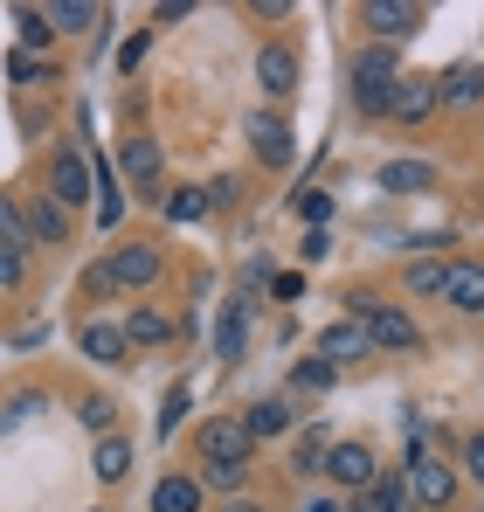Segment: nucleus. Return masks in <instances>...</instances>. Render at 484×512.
Returning a JSON list of instances; mask_svg holds the SVG:
<instances>
[{"label": "nucleus", "mask_w": 484, "mask_h": 512, "mask_svg": "<svg viewBox=\"0 0 484 512\" xmlns=\"http://www.w3.org/2000/svg\"><path fill=\"white\" fill-rule=\"evenodd\" d=\"M346 319H360V326H367L374 353H415V346H422L415 312H408V305H381L374 291H353V298H346Z\"/></svg>", "instance_id": "nucleus-1"}, {"label": "nucleus", "mask_w": 484, "mask_h": 512, "mask_svg": "<svg viewBox=\"0 0 484 512\" xmlns=\"http://www.w3.org/2000/svg\"><path fill=\"white\" fill-rule=\"evenodd\" d=\"M312 360H325V367H353V360H374V340H367L360 319H332V326H319V340H312Z\"/></svg>", "instance_id": "nucleus-11"}, {"label": "nucleus", "mask_w": 484, "mask_h": 512, "mask_svg": "<svg viewBox=\"0 0 484 512\" xmlns=\"http://www.w3.org/2000/svg\"><path fill=\"white\" fill-rule=\"evenodd\" d=\"M194 450H201V464H256V436L242 429V409H229V416H201Z\"/></svg>", "instance_id": "nucleus-6"}, {"label": "nucleus", "mask_w": 484, "mask_h": 512, "mask_svg": "<svg viewBox=\"0 0 484 512\" xmlns=\"http://www.w3.org/2000/svg\"><path fill=\"white\" fill-rule=\"evenodd\" d=\"M83 298H118V284H111V270H104V256L83 270Z\"/></svg>", "instance_id": "nucleus-39"}, {"label": "nucleus", "mask_w": 484, "mask_h": 512, "mask_svg": "<svg viewBox=\"0 0 484 512\" xmlns=\"http://www.w3.org/2000/svg\"><path fill=\"white\" fill-rule=\"evenodd\" d=\"M339 381V367H325V360H298L291 367V395H325Z\"/></svg>", "instance_id": "nucleus-35"}, {"label": "nucleus", "mask_w": 484, "mask_h": 512, "mask_svg": "<svg viewBox=\"0 0 484 512\" xmlns=\"http://www.w3.org/2000/svg\"><path fill=\"white\" fill-rule=\"evenodd\" d=\"M443 104H436V77H422V70H402L395 77V90H388V125H402V132H415V125H429Z\"/></svg>", "instance_id": "nucleus-7"}, {"label": "nucleus", "mask_w": 484, "mask_h": 512, "mask_svg": "<svg viewBox=\"0 0 484 512\" xmlns=\"http://www.w3.org/2000/svg\"><path fill=\"white\" fill-rule=\"evenodd\" d=\"M42 14H49L56 35H97V28H104V7H90V0H56V7H42Z\"/></svg>", "instance_id": "nucleus-28"}, {"label": "nucleus", "mask_w": 484, "mask_h": 512, "mask_svg": "<svg viewBox=\"0 0 484 512\" xmlns=\"http://www.w3.org/2000/svg\"><path fill=\"white\" fill-rule=\"evenodd\" d=\"M187 409H194V388H187V381H173V388H166V402H160V436H173V429L187 423Z\"/></svg>", "instance_id": "nucleus-37"}, {"label": "nucleus", "mask_w": 484, "mask_h": 512, "mask_svg": "<svg viewBox=\"0 0 484 512\" xmlns=\"http://www.w3.org/2000/svg\"><path fill=\"white\" fill-rule=\"evenodd\" d=\"M298 512H339V499H305Z\"/></svg>", "instance_id": "nucleus-48"}, {"label": "nucleus", "mask_w": 484, "mask_h": 512, "mask_svg": "<svg viewBox=\"0 0 484 512\" xmlns=\"http://www.w3.org/2000/svg\"><path fill=\"white\" fill-rule=\"evenodd\" d=\"M160 208H166V222H173V229H187V222H201V215H208V194H201V187H166Z\"/></svg>", "instance_id": "nucleus-31"}, {"label": "nucleus", "mask_w": 484, "mask_h": 512, "mask_svg": "<svg viewBox=\"0 0 484 512\" xmlns=\"http://www.w3.org/2000/svg\"><path fill=\"white\" fill-rule=\"evenodd\" d=\"M291 215H298V222H305V229H325V222H332V194H325V187H312V180H305V187H298V194H291Z\"/></svg>", "instance_id": "nucleus-33"}, {"label": "nucleus", "mask_w": 484, "mask_h": 512, "mask_svg": "<svg viewBox=\"0 0 484 512\" xmlns=\"http://www.w3.org/2000/svg\"><path fill=\"white\" fill-rule=\"evenodd\" d=\"M104 270H111L118 291H153L166 256H160V243H118V250H104Z\"/></svg>", "instance_id": "nucleus-9"}, {"label": "nucleus", "mask_w": 484, "mask_h": 512, "mask_svg": "<svg viewBox=\"0 0 484 512\" xmlns=\"http://www.w3.org/2000/svg\"><path fill=\"white\" fill-rule=\"evenodd\" d=\"M270 298H277V305L305 298V277H298V270H277V277H270Z\"/></svg>", "instance_id": "nucleus-41"}, {"label": "nucleus", "mask_w": 484, "mask_h": 512, "mask_svg": "<svg viewBox=\"0 0 484 512\" xmlns=\"http://www.w3.org/2000/svg\"><path fill=\"white\" fill-rule=\"evenodd\" d=\"M146 56H153V28L125 35V49H118V70H125V77H139V70H146Z\"/></svg>", "instance_id": "nucleus-38"}, {"label": "nucleus", "mask_w": 484, "mask_h": 512, "mask_svg": "<svg viewBox=\"0 0 484 512\" xmlns=\"http://www.w3.org/2000/svg\"><path fill=\"white\" fill-rule=\"evenodd\" d=\"M21 215H28V243H42V250H63L70 243V208H56L49 194H28Z\"/></svg>", "instance_id": "nucleus-15"}, {"label": "nucleus", "mask_w": 484, "mask_h": 512, "mask_svg": "<svg viewBox=\"0 0 484 512\" xmlns=\"http://www.w3.org/2000/svg\"><path fill=\"white\" fill-rule=\"evenodd\" d=\"M118 333H125V346H166L173 340V319H166L160 305H132V312L118 319Z\"/></svg>", "instance_id": "nucleus-23"}, {"label": "nucleus", "mask_w": 484, "mask_h": 512, "mask_svg": "<svg viewBox=\"0 0 484 512\" xmlns=\"http://www.w3.org/2000/svg\"><path fill=\"white\" fill-rule=\"evenodd\" d=\"M298 256H305V263H325V256H332V236H325V229H305V236H298Z\"/></svg>", "instance_id": "nucleus-42"}, {"label": "nucleus", "mask_w": 484, "mask_h": 512, "mask_svg": "<svg viewBox=\"0 0 484 512\" xmlns=\"http://www.w3.org/2000/svg\"><path fill=\"white\" fill-rule=\"evenodd\" d=\"M90 471H97L104 485H125V478H132V436H97Z\"/></svg>", "instance_id": "nucleus-26"}, {"label": "nucleus", "mask_w": 484, "mask_h": 512, "mask_svg": "<svg viewBox=\"0 0 484 512\" xmlns=\"http://www.w3.org/2000/svg\"><path fill=\"white\" fill-rule=\"evenodd\" d=\"M353 21H360L381 49H395V42H408V35H422L429 7H422V0H360V7H353Z\"/></svg>", "instance_id": "nucleus-5"}, {"label": "nucleus", "mask_w": 484, "mask_h": 512, "mask_svg": "<svg viewBox=\"0 0 484 512\" xmlns=\"http://www.w3.org/2000/svg\"><path fill=\"white\" fill-rule=\"evenodd\" d=\"M443 277H450V256H408L402 263V298H415V305L443 298Z\"/></svg>", "instance_id": "nucleus-20"}, {"label": "nucleus", "mask_w": 484, "mask_h": 512, "mask_svg": "<svg viewBox=\"0 0 484 512\" xmlns=\"http://www.w3.org/2000/svg\"><path fill=\"white\" fill-rule=\"evenodd\" d=\"M201 506H208V492H201L194 471H166L153 485V512H201Z\"/></svg>", "instance_id": "nucleus-22"}, {"label": "nucleus", "mask_w": 484, "mask_h": 512, "mask_svg": "<svg viewBox=\"0 0 484 512\" xmlns=\"http://www.w3.org/2000/svg\"><path fill=\"white\" fill-rule=\"evenodd\" d=\"M374 187L381 194H429L436 187V167L429 160H388V167L374 173Z\"/></svg>", "instance_id": "nucleus-24"}, {"label": "nucleus", "mask_w": 484, "mask_h": 512, "mask_svg": "<svg viewBox=\"0 0 484 512\" xmlns=\"http://www.w3.org/2000/svg\"><path fill=\"white\" fill-rule=\"evenodd\" d=\"M28 409L42 416V395H7V416H0V429H14L21 416H28Z\"/></svg>", "instance_id": "nucleus-44"}, {"label": "nucleus", "mask_w": 484, "mask_h": 512, "mask_svg": "<svg viewBox=\"0 0 484 512\" xmlns=\"http://www.w3.org/2000/svg\"><path fill=\"white\" fill-rule=\"evenodd\" d=\"M325 450H332V436H325L319 423L291 429V471H298V478H319V471H325Z\"/></svg>", "instance_id": "nucleus-27"}, {"label": "nucleus", "mask_w": 484, "mask_h": 512, "mask_svg": "<svg viewBox=\"0 0 484 512\" xmlns=\"http://www.w3.org/2000/svg\"><path fill=\"white\" fill-rule=\"evenodd\" d=\"M77 346H83V360H97V367H125V360H132V346H125V333H118L111 319H83Z\"/></svg>", "instance_id": "nucleus-17"}, {"label": "nucleus", "mask_w": 484, "mask_h": 512, "mask_svg": "<svg viewBox=\"0 0 484 512\" xmlns=\"http://www.w3.org/2000/svg\"><path fill=\"white\" fill-rule=\"evenodd\" d=\"M118 167H125V187L139 194V201H160V173H166V146L160 139H146V132H132L125 146H118Z\"/></svg>", "instance_id": "nucleus-8"}, {"label": "nucleus", "mask_w": 484, "mask_h": 512, "mask_svg": "<svg viewBox=\"0 0 484 512\" xmlns=\"http://www.w3.org/2000/svg\"><path fill=\"white\" fill-rule=\"evenodd\" d=\"M249 471H256V464H194L201 492H222V499H236V492H249Z\"/></svg>", "instance_id": "nucleus-30"}, {"label": "nucleus", "mask_w": 484, "mask_h": 512, "mask_svg": "<svg viewBox=\"0 0 484 512\" xmlns=\"http://www.w3.org/2000/svg\"><path fill=\"white\" fill-rule=\"evenodd\" d=\"M42 194H49V201H56V208H70V215H77V208H90V194H97V173H90V146H56V153H49V180H42Z\"/></svg>", "instance_id": "nucleus-3"}, {"label": "nucleus", "mask_w": 484, "mask_h": 512, "mask_svg": "<svg viewBox=\"0 0 484 512\" xmlns=\"http://www.w3.org/2000/svg\"><path fill=\"white\" fill-rule=\"evenodd\" d=\"M28 277V256H14V250H0V291H14Z\"/></svg>", "instance_id": "nucleus-45"}, {"label": "nucleus", "mask_w": 484, "mask_h": 512, "mask_svg": "<svg viewBox=\"0 0 484 512\" xmlns=\"http://www.w3.org/2000/svg\"><path fill=\"white\" fill-rule=\"evenodd\" d=\"M249 153H256V167H291L298 160V139H291V125L277 111H256L249 118Z\"/></svg>", "instance_id": "nucleus-14"}, {"label": "nucleus", "mask_w": 484, "mask_h": 512, "mask_svg": "<svg viewBox=\"0 0 484 512\" xmlns=\"http://www.w3.org/2000/svg\"><path fill=\"white\" fill-rule=\"evenodd\" d=\"M7 84H56V63H49V56L14 49V56H7Z\"/></svg>", "instance_id": "nucleus-34"}, {"label": "nucleus", "mask_w": 484, "mask_h": 512, "mask_svg": "<svg viewBox=\"0 0 484 512\" xmlns=\"http://www.w3.org/2000/svg\"><path fill=\"white\" fill-rule=\"evenodd\" d=\"M464 478H478V485H484V429H478V436H464Z\"/></svg>", "instance_id": "nucleus-43"}, {"label": "nucleus", "mask_w": 484, "mask_h": 512, "mask_svg": "<svg viewBox=\"0 0 484 512\" xmlns=\"http://www.w3.org/2000/svg\"><path fill=\"white\" fill-rule=\"evenodd\" d=\"M90 173H97V208H90V222L111 236V229L125 222V187H118V173H111V160H104V153H90Z\"/></svg>", "instance_id": "nucleus-19"}, {"label": "nucleus", "mask_w": 484, "mask_h": 512, "mask_svg": "<svg viewBox=\"0 0 484 512\" xmlns=\"http://www.w3.org/2000/svg\"><path fill=\"white\" fill-rule=\"evenodd\" d=\"M478 97H484V63H457L436 77V104H450V111H471Z\"/></svg>", "instance_id": "nucleus-21"}, {"label": "nucleus", "mask_w": 484, "mask_h": 512, "mask_svg": "<svg viewBox=\"0 0 484 512\" xmlns=\"http://www.w3.org/2000/svg\"><path fill=\"white\" fill-rule=\"evenodd\" d=\"M256 90H263L270 104H284V97L298 90V49H291V42H263V49H256Z\"/></svg>", "instance_id": "nucleus-13"}, {"label": "nucleus", "mask_w": 484, "mask_h": 512, "mask_svg": "<svg viewBox=\"0 0 484 512\" xmlns=\"http://www.w3.org/2000/svg\"><path fill=\"white\" fill-rule=\"evenodd\" d=\"M395 77H402V56H395V49H381V42H367V49L353 56V111H360V118H381Z\"/></svg>", "instance_id": "nucleus-2"}, {"label": "nucleus", "mask_w": 484, "mask_h": 512, "mask_svg": "<svg viewBox=\"0 0 484 512\" xmlns=\"http://www.w3.org/2000/svg\"><path fill=\"white\" fill-rule=\"evenodd\" d=\"M0 250H14V256L35 250V243H28V215H21V201H14V194H0Z\"/></svg>", "instance_id": "nucleus-32"}, {"label": "nucleus", "mask_w": 484, "mask_h": 512, "mask_svg": "<svg viewBox=\"0 0 484 512\" xmlns=\"http://www.w3.org/2000/svg\"><path fill=\"white\" fill-rule=\"evenodd\" d=\"M339 512H408V492H402V478H395V471H381L367 492H353Z\"/></svg>", "instance_id": "nucleus-25"}, {"label": "nucleus", "mask_w": 484, "mask_h": 512, "mask_svg": "<svg viewBox=\"0 0 484 512\" xmlns=\"http://www.w3.org/2000/svg\"><path fill=\"white\" fill-rule=\"evenodd\" d=\"M249 312H256V305L236 291V298L222 305V319H215V360H222V367H236L242 353H249Z\"/></svg>", "instance_id": "nucleus-16"}, {"label": "nucleus", "mask_w": 484, "mask_h": 512, "mask_svg": "<svg viewBox=\"0 0 484 512\" xmlns=\"http://www.w3.org/2000/svg\"><path fill=\"white\" fill-rule=\"evenodd\" d=\"M402 492H408V506H422V512H450V499H457V471H450L443 457H429V443H408Z\"/></svg>", "instance_id": "nucleus-4"}, {"label": "nucleus", "mask_w": 484, "mask_h": 512, "mask_svg": "<svg viewBox=\"0 0 484 512\" xmlns=\"http://www.w3.org/2000/svg\"><path fill=\"white\" fill-rule=\"evenodd\" d=\"M443 305L484 319V256H450V277H443Z\"/></svg>", "instance_id": "nucleus-12"}, {"label": "nucleus", "mask_w": 484, "mask_h": 512, "mask_svg": "<svg viewBox=\"0 0 484 512\" xmlns=\"http://www.w3.org/2000/svg\"><path fill=\"white\" fill-rule=\"evenodd\" d=\"M256 21H291V0H263V7H249Z\"/></svg>", "instance_id": "nucleus-47"}, {"label": "nucleus", "mask_w": 484, "mask_h": 512, "mask_svg": "<svg viewBox=\"0 0 484 512\" xmlns=\"http://www.w3.org/2000/svg\"><path fill=\"white\" fill-rule=\"evenodd\" d=\"M215 512H270V506H263L256 492H236V499H222V506H215Z\"/></svg>", "instance_id": "nucleus-46"}, {"label": "nucleus", "mask_w": 484, "mask_h": 512, "mask_svg": "<svg viewBox=\"0 0 484 512\" xmlns=\"http://www.w3.org/2000/svg\"><path fill=\"white\" fill-rule=\"evenodd\" d=\"M242 429H249L256 443L291 436V429H298V416H291V395H263V402H249V409H242Z\"/></svg>", "instance_id": "nucleus-18"}, {"label": "nucleus", "mask_w": 484, "mask_h": 512, "mask_svg": "<svg viewBox=\"0 0 484 512\" xmlns=\"http://www.w3.org/2000/svg\"><path fill=\"white\" fill-rule=\"evenodd\" d=\"M77 423L90 429V436H111V423H118V402H111V395H83V402H77Z\"/></svg>", "instance_id": "nucleus-36"}, {"label": "nucleus", "mask_w": 484, "mask_h": 512, "mask_svg": "<svg viewBox=\"0 0 484 512\" xmlns=\"http://www.w3.org/2000/svg\"><path fill=\"white\" fill-rule=\"evenodd\" d=\"M236 201H242V180H236V173L208 180V208H236Z\"/></svg>", "instance_id": "nucleus-40"}, {"label": "nucleus", "mask_w": 484, "mask_h": 512, "mask_svg": "<svg viewBox=\"0 0 484 512\" xmlns=\"http://www.w3.org/2000/svg\"><path fill=\"white\" fill-rule=\"evenodd\" d=\"M332 485H346V492H367L374 478H381V457H374V443H360V436H346V443H332L325 450V471Z\"/></svg>", "instance_id": "nucleus-10"}, {"label": "nucleus", "mask_w": 484, "mask_h": 512, "mask_svg": "<svg viewBox=\"0 0 484 512\" xmlns=\"http://www.w3.org/2000/svg\"><path fill=\"white\" fill-rule=\"evenodd\" d=\"M14 35H21L28 56H49V49H56V28H49L42 7H14Z\"/></svg>", "instance_id": "nucleus-29"}]
</instances>
